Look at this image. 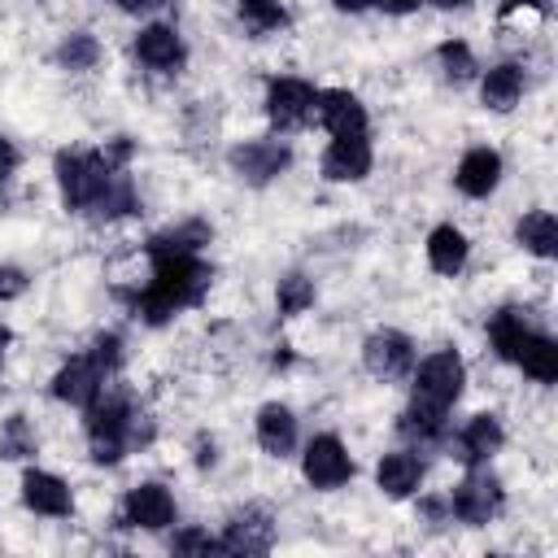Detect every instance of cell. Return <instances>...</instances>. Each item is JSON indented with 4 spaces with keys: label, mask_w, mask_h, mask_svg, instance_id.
Segmentation results:
<instances>
[{
    "label": "cell",
    "mask_w": 558,
    "mask_h": 558,
    "mask_svg": "<svg viewBox=\"0 0 558 558\" xmlns=\"http://www.w3.org/2000/svg\"><path fill=\"white\" fill-rule=\"evenodd\" d=\"M209 288V270L196 262V253H157L153 257V283L140 292L135 310L144 323H166L174 310L196 305Z\"/></svg>",
    "instance_id": "cell-1"
},
{
    "label": "cell",
    "mask_w": 558,
    "mask_h": 558,
    "mask_svg": "<svg viewBox=\"0 0 558 558\" xmlns=\"http://www.w3.org/2000/svg\"><path fill=\"white\" fill-rule=\"evenodd\" d=\"M126 423H131V405L122 392H96V401L87 405V436H92V458L113 466L126 453Z\"/></svg>",
    "instance_id": "cell-2"
},
{
    "label": "cell",
    "mask_w": 558,
    "mask_h": 558,
    "mask_svg": "<svg viewBox=\"0 0 558 558\" xmlns=\"http://www.w3.org/2000/svg\"><path fill=\"white\" fill-rule=\"evenodd\" d=\"M109 161L100 153H61L57 157V179H61V196L70 209H92L100 187L109 183Z\"/></svg>",
    "instance_id": "cell-3"
},
{
    "label": "cell",
    "mask_w": 558,
    "mask_h": 558,
    "mask_svg": "<svg viewBox=\"0 0 558 558\" xmlns=\"http://www.w3.org/2000/svg\"><path fill=\"white\" fill-rule=\"evenodd\" d=\"M462 357L458 353H432L423 366H418V379H414V397L418 401H432V405H445L449 410V401L462 392Z\"/></svg>",
    "instance_id": "cell-4"
},
{
    "label": "cell",
    "mask_w": 558,
    "mask_h": 558,
    "mask_svg": "<svg viewBox=\"0 0 558 558\" xmlns=\"http://www.w3.org/2000/svg\"><path fill=\"white\" fill-rule=\"evenodd\" d=\"M314 109V87L305 78H275L270 92H266V113L279 131H292L310 118Z\"/></svg>",
    "instance_id": "cell-5"
},
{
    "label": "cell",
    "mask_w": 558,
    "mask_h": 558,
    "mask_svg": "<svg viewBox=\"0 0 558 558\" xmlns=\"http://www.w3.org/2000/svg\"><path fill=\"white\" fill-rule=\"evenodd\" d=\"M353 475V458L344 453V445L336 436H318L305 449V480L314 488H340Z\"/></svg>",
    "instance_id": "cell-6"
},
{
    "label": "cell",
    "mask_w": 558,
    "mask_h": 558,
    "mask_svg": "<svg viewBox=\"0 0 558 558\" xmlns=\"http://www.w3.org/2000/svg\"><path fill=\"white\" fill-rule=\"evenodd\" d=\"M362 357H366V371H371V375H379V379H401V375L410 371V362H414V344H410L401 331H375V336L366 340Z\"/></svg>",
    "instance_id": "cell-7"
},
{
    "label": "cell",
    "mask_w": 558,
    "mask_h": 558,
    "mask_svg": "<svg viewBox=\"0 0 558 558\" xmlns=\"http://www.w3.org/2000/svg\"><path fill=\"white\" fill-rule=\"evenodd\" d=\"M366 170H371V144H366L362 131H357V135H336L331 148L323 153V174H327L331 183H353V179H362Z\"/></svg>",
    "instance_id": "cell-8"
},
{
    "label": "cell",
    "mask_w": 558,
    "mask_h": 558,
    "mask_svg": "<svg viewBox=\"0 0 558 558\" xmlns=\"http://www.w3.org/2000/svg\"><path fill=\"white\" fill-rule=\"evenodd\" d=\"M497 506H501V488H497V480L493 475H466L458 488H453V514L462 519V523H488L493 514H497Z\"/></svg>",
    "instance_id": "cell-9"
},
{
    "label": "cell",
    "mask_w": 558,
    "mask_h": 558,
    "mask_svg": "<svg viewBox=\"0 0 558 558\" xmlns=\"http://www.w3.org/2000/svg\"><path fill=\"white\" fill-rule=\"evenodd\" d=\"M231 166H235V174L248 179V183H270V179L288 166V148H283L279 140H257V144L235 148V153H231Z\"/></svg>",
    "instance_id": "cell-10"
},
{
    "label": "cell",
    "mask_w": 558,
    "mask_h": 558,
    "mask_svg": "<svg viewBox=\"0 0 558 558\" xmlns=\"http://www.w3.org/2000/svg\"><path fill=\"white\" fill-rule=\"evenodd\" d=\"M100 388H105V371H100L92 357L65 362V366L57 371V379H52V392H57L61 401H70V405H92Z\"/></svg>",
    "instance_id": "cell-11"
},
{
    "label": "cell",
    "mask_w": 558,
    "mask_h": 558,
    "mask_svg": "<svg viewBox=\"0 0 558 558\" xmlns=\"http://www.w3.org/2000/svg\"><path fill=\"white\" fill-rule=\"evenodd\" d=\"M270 541H275L270 514H266V510H244V514H235V519L227 523V536H222L218 545L231 549V554H266Z\"/></svg>",
    "instance_id": "cell-12"
},
{
    "label": "cell",
    "mask_w": 558,
    "mask_h": 558,
    "mask_svg": "<svg viewBox=\"0 0 558 558\" xmlns=\"http://www.w3.org/2000/svg\"><path fill=\"white\" fill-rule=\"evenodd\" d=\"M314 109H318V122L331 131V135H357L366 131V109L353 92H323L314 96Z\"/></svg>",
    "instance_id": "cell-13"
},
{
    "label": "cell",
    "mask_w": 558,
    "mask_h": 558,
    "mask_svg": "<svg viewBox=\"0 0 558 558\" xmlns=\"http://www.w3.org/2000/svg\"><path fill=\"white\" fill-rule=\"evenodd\" d=\"M170 519H174V501H170V493H166L161 484H140V488H131V497H126V523H131V527L157 532V527H166Z\"/></svg>",
    "instance_id": "cell-14"
},
{
    "label": "cell",
    "mask_w": 558,
    "mask_h": 558,
    "mask_svg": "<svg viewBox=\"0 0 558 558\" xmlns=\"http://www.w3.org/2000/svg\"><path fill=\"white\" fill-rule=\"evenodd\" d=\"M22 501L35 514H52V519L70 514V488L57 475H48V471H26L22 475Z\"/></svg>",
    "instance_id": "cell-15"
},
{
    "label": "cell",
    "mask_w": 558,
    "mask_h": 558,
    "mask_svg": "<svg viewBox=\"0 0 558 558\" xmlns=\"http://www.w3.org/2000/svg\"><path fill=\"white\" fill-rule=\"evenodd\" d=\"M458 187L466 192V196H488L493 187H497V179H501V157L493 153V148H471L462 161H458Z\"/></svg>",
    "instance_id": "cell-16"
},
{
    "label": "cell",
    "mask_w": 558,
    "mask_h": 558,
    "mask_svg": "<svg viewBox=\"0 0 558 558\" xmlns=\"http://www.w3.org/2000/svg\"><path fill=\"white\" fill-rule=\"evenodd\" d=\"M135 52H140V61H144V65H153V70H174V65L183 61V44H179L174 26H161V22L140 31Z\"/></svg>",
    "instance_id": "cell-17"
},
{
    "label": "cell",
    "mask_w": 558,
    "mask_h": 558,
    "mask_svg": "<svg viewBox=\"0 0 558 558\" xmlns=\"http://www.w3.org/2000/svg\"><path fill=\"white\" fill-rule=\"evenodd\" d=\"M257 440H262V449L275 453V458L292 453V445H296V418H292V410H288V405H266V410L257 414Z\"/></svg>",
    "instance_id": "cell-18"
},
{
    "label": "cell",
    "mask_w": 558,
    "mask_h": 558,
    "mask_svg": "<svg viewBox=\"0 0 558 558\" xmlns=\"http://www.w3.org/2000/svg\"><path fill=\"white\" fill-rule=\"evenodd\" d=\"M514 362H519L532 379H541V384L558 379V349H554V340H549V336L527 331V336L519 340V349H514Z\"/></svg>",
    "instance_id": "cell-19"
},
{
    "label": "cell",
    "mask_w": 558,
    "mask_h": 558,
    "mask_svg": "<svg viewBox=\"0 0 558 558\" xmlns=\"http://www.w3.org/2000/svg\"><path fill=\"white\" fill-rule=\"evenodd\" d=\"M497 445H501V423L493 414H475L458 436V458L462 462H484L488 453H497Z\"/></svg>",
    "instance_id": "cell-20"
},
{
    "label": "cell",
    "mask_w": 558,
    "mask_h": 558,
    "mask_svg": "<svg viewBox=\"0 0 558 558\" xmlns=\"http://www.w3.org/2000/svg\"><path fill=\"white\" fill-rule=\"evenodd\" d=\"M375 480H379V488H384L388 497H410V493L418 488V480H423V466H418L414 453H388V458L379 462Z\"/></svg>",
    "instance_id": "cell-21"
},
{
    "label": "cell",
    "mask_w": 558,
    "mask_h": 558,
    "mask_svg": "<svg viewBox=\"0 0 558 558\" xmlns=\"http://www.w3.org/2000/svg\"><path fill=\"white\" fill-rule=\"evenodd\" d=\"M427 262H432V270H440V275H458L462 262H466V240H462V231H458V227H436V231L427 235Z\"/></svg>",
    "instance_id": "cell-22"
},
{
    "label": "cell",
    "mask_w": 558,
    "mask_h": 558,
    "mask_svg": "<svg viewBox=\"0 0 558 558\" xmlns=\"http://www.w3.org/2000/svg\"><path fill=\"white\" fill-rule=\"evenodd\" d=\"M519 92H523V74H519V65H493V70H488V78H484V87H480L484 105H488V109H497V113L514 109Z\"/></svg>",
    "instance_id": "cell-23"
},
{
    "label": "cell",
    "mask_w": 558,
    "mask_h": 558,
    "mask_svg": "<svg viewBox=\"0 0 558 558\" xmlns=\"http://www.w3.org/2000/svg\"><path fill=\"white\" fill-rule=\"evenodd\" d=\"M519 244L532 248L536 257H554V253H558V222H554V214H549V209L527 214V218L519 222Z\"/></svg>",
    "instance_id": "cell-24"
},
{
    "label": "cell",
    "mask_w": 558,
    "mask_h": 558,
    "mask_svg": "<svg viewBox=\"0 0 558 558\" xmlns=\"http://www.w3.org/2000/svg\"><path fill=\"white\" fill-rule=\"evenodd\" d=\"M401 432L414 436V440H440L445 436V405H432V401H410V410L401 414Z\"/></svg>",
    "instance_id": "cell-25"
},
{
    "label": "cell",
    "mask_w": 558,
    "mask_h": 558,
    "mask_svg": "<svg viewBox=\"0 0 558 558\" xmlns=\"http://www.w3.org/2000/svg\"><path fill=\"white\" fill-rule=\"evenodd\" d=\"M488 336H493V349H497L506 362H514V349H519V340L527 336V314H523V310H497L493 323H488Z\"/></svg>",
    "instance_id": "cell-26"
},
{
    "label": "cell",
    "mask_w": 558,
    "mask_h": 558,
    "mask_svg": "<svg viewBox=\"0 0 558 558\" xmlns=\"http://www.w3.org/2000/svg\"><path fill=\"white\" fill-rule=\"evenodd\" d=\"M201 244H209V227H205V222H183V227H174V231H166V235H153L148 253H153V257H157V253H196Z\"/></svg>",
    "instance_id": "cell-27"
},
{
    "label": "cell",
    "mask_w": 558,
    "mask_h": 558,
    "mask_svg": "<svg viewBox=\"0 0 558 558\" xmlns=\"http://www.w3.org/2000/svg\"><path fill=\"white\" fill-rule=\"evenodd\" d=\"M135 209V192H131V179L126 174H109V183L100 187L92 214L96 218H118V214H131Z\"/></svg>",
    "instance_id": "cell-28"
},
{
    "label": "cell",
    "mask_w": 558,
    "mask_h": 558,
    "mask_svg": "<svg viewBox=\"0 0 558 558\" xmlns=\"http://www.w3.org/2000/svg\"><path fill=\"white\" fill-rule=\"evenodd\" d=\"M26 453H35V432L26 427L22 414H13L0 432V458H26Z\"/></svg>",
    "instance_id": "cell-29"
},
{
    "label": "cell",
    "mask_w": 558,
    "mask_h": 558,
    "mask_svg": "<svg viewBox=\"0 0 558 558\" xmlns=\"http://www.w3.org/2000/svg\"><path fill=\"white\" fill-rule=\"evenodd\" d=\"M240 17L253 31H279L288 22V13L279 9V0H240Z\"/></svg>",
    "instance_id": "cell-30"
},
{
    "label": "cell",
    "mask_w": 558,
    "mask_h": 558,
    "mask_svg": "<svg viewBox=\"0 0 558 558\" xmlns=\"http://www.w3.org/2000/svg\"><path fill=\"white\" fill-rule=\"evenodd\" d=\"M314 301V283L305 275H288L279 279V314H301Z\"/></svg>",
    "instance_id": "cell-31"
},
{
    "label": "cell",
    "mask_w": 558,
    "mask_h": 558,
    "mask_svg": "<svg viewBox=\"0 0 558 558\" xmlns=\"http://www.w3.org/2000/svg\"><path fill=\"white\" fill-rule=\"evenodd\" d=\"M96 57H100V48H96L92 35H70L61 44V65H70V70H92Z\"/></svg>",
    "instance_id": "cell-32"
},
{
    "label": "cell",
    "mask_w": 558,
    "mask_h": 558,
    "mask_svg": "<svg viewBox=\"0 0 558 558\" xmlns=\"http://www.w3.org/2000/svg\"><path fill=\"white\" fill-rule=\"evenodd\" d=\"M440 65H445V74L449 78H471V70H475V61H471V48L466 44H458V39H449V44H440Z\"/></svg>",
    "instance_id": "cell-33"
},
{
    "label": "cell",
    "mask_w": 558,
    "mask_h": 558,
    "mask_svg": "<svg viewBox=\"0 0 558 558\" xmlns=\"http://www.w3.org/2000/svg\"><path fill=\"white\" fill-rule=\"evenodd\" d=\"M87 357L109 375V371L122 362V340H118V336H96V344H92V353H87Z\"/></svg>",
    "instance_id": "cell-34"
},
{
    "label": "cell",
    "mask_w": 558,
    "mask_h": 558,
    "mask_svg": "<svg viewBox=\"0 0 558 558\" xmlns=\"http://www.w3.org/2000/svg\"><path fill=\"white\" fill-rule=\"evenodd\" d=\"M174 549L179 554H214V549H222L214 536H205V532H179L174 536Z\"/></svg>",
    "instance_id": "cell-35"
},
{
    "label": "cell",
    "mask_w": 558,
    "mask_h": 558,
    "mask_svg": "<svg viewBox=\"0 0 558 558\" xmlns=\"http://www.w3.org/2000/svg\"><path fill=\"white\" fill-rule=\"evenodd\" d=\"M22 292H26V275L17 266H0V301L22 296Z\"/></svg>",
    "instance_id": "cell-36"
},
{
    "label": "cell",
    "mask_w": 558,
    "mask_h": 558,
    "mask_svg": "<svg viewBox=\"0 0 558 558\" xmlns=\"http://www.w3.org/2000/svg\"><path fill=\"white\" fill-rule=\"evenodd\" d=\"M13 166H17V153H13V144L0 135V183L9 179V170H13Z\"/></svg>",
    "instance_id": "cell-37"
},
{
    "label": "cell",
    "mask_w": 558,
    "mask_h": 558,
    "mask_svg": "<svg viewBox=\"0 0 558 558\" xmlns=\"http://www.w3.org/2000/svg\"><path fill=\"white\" fill-rule=\"evenodd\" d=\"M371 4H379L384 13H410V9H418L423 0H371Z\"/></svg>",
    "instance_id": "cell-38"
},
{
    "label": "cell",
    "mask_w": 558,
    "mask_h": 558,
    "mask_svg": "<svg viewBox=\"0 0 558 558\" xmlns=\"http://www.w3.org/2000/svg\"><path fill=\"white\" fill-rule=\"evenodd\" d=\"M519 4H527V9H541L545 0H501V13H514Z\"/></svg>",
    "instance_id": "cell-39"
},
{
    "label": "cell",
    "mask_w": 558,
    "mask_h": 558,
    "mask_svg": "<svg viewBox=\"0 0 558 558\" xmlns=\"http://www.w3.org/2000/svg\"><path fill=\"white\" fill-rule=\"evenodd\" d=\"M371 0H336V9H349V13H357V9H366Z\"/></svg>",
    "instance_id": "cell-40"
},
{
    "label": "cell",
    "mask_w": 558,
    "mask_h": 558,
    "mask_svg": "<svg viewBox=\"0 0 558 558\" xmlns=\"http://www.w3.org/2000/svg\"><path fill=\"white\" fill-rule=\"evenodd\" d=\"M432 4H440V9H453V4H466V0H432Z\"/></svg>",
    "instance_id": "cell-41"
},
{
    "label": "cell",
    "mask_w": 558,
    "mask_h": 558,
    "mask_svg": "<svg viewBox=\"0 0 558 558\" xmlns=\"http://www.w3.org/2000/svg\"><path fill=\"white\" fill-rule=\"evenodd\" d=\"M118 4H126V9H140V4H153V0H118Z\"/></svg>",
    "instance_id": "cell-42"
},
{
    "label": "cell",
    "mask_w": 558,
    "mask_h": 558,
    "mask_svg": "<svg viewBox=\"0 0 558 558\" xmlns=\"http://www.w3.org/2000/svg\"><path fill=\"white\" fill-rule=\"evenodd\" d=\"M4 344H9V331L0 327V357H4Z\"/></svg>",
    "instance_id": "cell-43"
}]
</instances>
